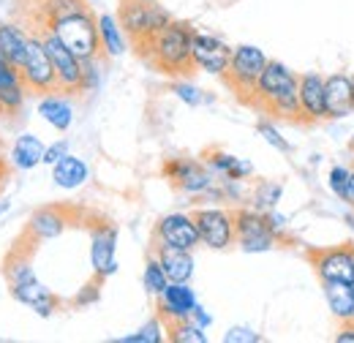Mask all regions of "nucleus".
<instances>
[{"label":"nucleus","mask_w":354,"mask_h":343,"mask_svg":"<svg viewBox=\"0 0 354 343\" xmlns=\"http://www.w3.org/2000/svg\"><path fill=\"white\" fill-rule=\"evenodd\" d=\"M297 82H300V77H295L283 63L267 60L265 71H262L259 82L254 87L248 104L257 106L265 115L300 123V90H297Z\"/></svg>","instance_id":"1"},{"label":"nucleus","mask_w":354,"mask_h":343,"mask_svg":"<svg viewBox=\"0 0 354 343\" xmlns=\"http://www.w3.org/2000/svg\"><path fill=\"white\" fill-rule=\"evenodd\" d=\"M191 36H194V28L188 22H177L172 19L167 28H161L150 41H145L139 46L142 57L158 68L161 74H169V77H180V74H188L194 71V63H191Z\"/></svg>","instance_id":"2"},{"label":"nucleus","mask_w":354,"mask_h":343,"mask_svg":"<svg viewBox=\"0 0 354 343\" xmlns=\"http://www.w3.org/2000/svg\"><path fill=\"white\" fill-rule=\"evenodd\" d=\"M41 28H49L80 60H88V57H98L101 55L98 25H95V17L90 14V8H80V11H71V14L55 17V19L44 22Z\"/></svg>","instance_id":"3"},{"label":"nucleus","mask_w":354,"mask_h":343,"mask_svg":"<svg viewBox=\"0 0 354 343\" xmlns=\"http://www.w3.org/2000/svg\"><path fill=\"white\" fill-rule=\"evenodd\" d=\"M118 19H120L123 33H126L136 46H142L145 41H150L161 28H167V25L172 22L169 11H167L164 6H158V0H153V3L123 0Z\"/></svg>","instance_id":"4"},{"label":"nucleus","mask_w":354,"mask_h":343,"mask_svg":"<svg viewBox=\"0 0 354 343\" xmlns=\"http://www.w3.org/2000/svg\"><path fill=\"white\" fill-rule=\"evenodd\" d=\"M267 60H270V57H267L259 46H254V44H240V46L232 49L229 68H226L223 80H226V85L232 87L245 104H248L254 87H257L262 71H265Z\"/></svg>","instance_id":"5"},{"label":"nucleus","mask_w":354,"mask_h":343,"mask_svg":"<svg viewBox=\"0 0 354 343\" xmlns=\"http://www.w3.org/2000/svg\"><path fill=\"white\" fill-rule=\"evenodd\" d=\"M19 74H22V80H25V85H28L30 93L46 95V93H55L57 90L55 66L49 60V52H46L39 30L30 33V41H28V49H25V60L19 66Z\"/></svg>","instance_id":"6"},{"label":"nucleus","mask_w":354,"mask_h":343,"mask_svg":"<svg viewBox=\"0 0 354 343\" xmlns=\"http://www.w3.org/2000/svg\"><path fill=\"white\" fill-rule=\"evenodd\" d=\"M234 243L245 254H267L275 248L278 237L272 234L262 210L240 207V210H234Z\"/></svg>","instance_id":"7"},{"label":"nucleus","mask_w":354,"mask_h":343,"mask_svg":"<svg viewBox=\"0 0 354 343\" xmlns=\"http://www.w3.org/2000/svg\"><path fill=\"white\" fill-rule=\"evenodd\" d=\"M41 33V41H44L46 52H49V60L55 66V77H57V90L60 93H82V60L60 41L49 28H39Z\"/></svg>","instance_id":"8"},{"label":"nucleus","mask_w":354,"mask_h":343,"mask_svg":"<svg viewBox=\"0 0 354 343\" xmlns=\"http://www.w3.org/2000/svg\"><path fill=\"white\" fill-rule=\"evenodd\" d=\"M164 177L175 185L177 191L188 194V196H199V194H210L216 185V174L207 164L196 161V158H169L164 161Z\"/></svg>","instance_id":"9"},{"label":"nucleus","mask_w":354,"mask_h":343,"mask_svg":"<svg viewBox=\"0 0 354 343\" xmlns=\"http://www.w3.org/2000/svg\"><path fill=\"white\" fill-rule=\"evenodd\" d=\"M191 215H194L202 245H207L213 251H226L229 245H234V210L199 207Z\"/></svg>","instance_id":"10"},{"label":"nucleus","mask_w":354,"mask_h":343,"mask_svg":"<svg viewBox=\"0 0 354 343\" xmlns=\"http://www.w3.org/2000/svg\"><path fill=\"white\" fill-rule=\"evenodd\" d=\"M229 57H232V46L218 39L216 33H205V30H194L191 36V63L196 71L223 77L229 68Z\"/></svg>","instance_id":"11"},{"label":"nucleus","mask_w":354,"mask_h":343,"mask_svg":"<svg viewBox=\"0 0 354 343\" xmlns=\"http://www.w3.org/2000/svg\"><path fill=\"white\" fill-rule=\"evenodd\" d=\"M90 264L98 281H106L118 272V229L106 221L90 229Z\"/></svg>","instance_id":"12"},{"label":"nucleus","mask_w":354,"mask_h":343,"mask_svg":"<svg viewBox=\"0 0 354 343\" xmlns=\"http://www.w3.org/2000/svg\"><path fill=\"white\" fill-rule=\"evenodd\" d=\"M153 243L156 245H169V248H183V251H194L196 245H202L194 215L169 213L158 218V223L153 229Z\"/></svg>","instance_id":"13"},{"label":"nucleus","mask_w":354,"mask_h":343,"mask_svg":"<svg viewBox=\"0 0 354 343\" xmlns=\"http://www.w3.org/2000/svg\"><path fill=\"white\" fill-rule=\"evenodd\" d=\"M308 257L316 275H319V281H346V284H354V245L310 251Z\"/></svg>","instance_id":"14"},{"label":"nucleus","mask_w":354,"mask_h":343,"mask_svg":"<svg viewBox=\"0 0 354 343\" xmlns=\"http://www.w3.org/2000/svg\"><path fill=\"white\" fill-rule=\"evenodd\" d=\"M156 300H158V316H161V322L167 327L191 319V310L199 302L196 300V292L191 289V284H175V281H169V286Z\"/></svg>","instance_id":"15"},{"label":"nucleus","mask_w":354,"mask_h":343,"mask_svg":"<svg viewBox=\"0 0 354 343\" xmlns=\"http://www.w3.org/2000/svg\"><path fill=\"white\" fill-rule=\"evenodd\" d=\"M300 90V123L327 120V101H324V77L308 71L297 82Z\"/></svg>","instance_id":"16"},{"label":"nucleus","mask_w":354,"mask_h":343,"mask_svg":"<svg viewBox=\"0 0 354 343\" xmlns=\"http://www.w3.org/2000/svg\"><path fill=\"white\" fill-rule=\"evenodd\" d=\"M324 101H327V120H341L354 112V87L349 74L324 77Z\"/></svg>","instance_id":"17"},{"label":"nucleus","mask_w":354,"mask_h":343,"mask_svg":"<svg viewBox=\"0 0 354 343\" xmlns=\"http://www.w3.org/2000/svg\"><path fill=\"white\" fill-rule=\"evenodd\" d=\"M11 297L19 302V305L30 308V310H33L36 316H41V319H49V316L60 308L57 295H52V289H46L39 278H36V281H28V284L11 286Z\"/></svg>","instance_id":"18"},{"label":"nucleus","mask_w":354,"mask_h":343,"mask_svg":"<svg viewBox=\"0 0 354 343\" xmlns=\"http://www.w3.org/2000/svg\"><path fill=\"white\" fill-rule=\"evenodd\" d=\"M66 226H68V215L63 207H41L30 215L25 237H30V243H46V240L60 237Z\"/></svg>","instance_id":"19"},{"label":"nucleus","mask_w":354,"mask_h":343,"mask_svg":"<svg viewBox=\"0 0 354 343\" xmlns=\"http://www.w3.org/2000/svg\"><path fill=\"white\" fill-rule=\"evenodd\" d=\"M44 150L46 145L36 133H19L11 145L8 164L19 172H33L39 164H44Z\"/></svg>","instance_id":"20"},{"label":"nucleus","mask_w":354,"mask_h":343,"mask_svg":"<svg viewBox=\"0 0 354 343\" xmlns=\"http://www.w3.org/2000/svg\"><path fill=\"white\" fill-rule=\"evenodd\" d=\"M36 112L46 126H52L55 131H68L74 123V104L68 101V95H60V90L41 95Z\"/></svg>","instance_id":"21"},{"label":"nucleus","mask_w":354,"mask_h":343,"mask_svg":"<svg viewBox=\"0 0 354 343\" xmlns=\"http://www.w3.org/2000/svg\"><path fill=\"white\" fill-rule=\"evenodd\" d=\"M90 177V167L80 158V156H71L66 153L55 167H52V183L63 191H77L88 183Z\"/></svg>","instance_id":"22"},{"label":"nucleus","mask_w":354,"mask_h":343,"mask_svg":"<svg viewBox=\"0 0 354 343\" xmlns=\"http://www.w3.org/2000/svg\"><path fill=\"white\" fill-rule=\"evenodd\" d=\"M153 257L161 261V267H164L169 281H175V284H188L191 281V275H194V257H191V251L169 248V245H156Z\"/></svg>","instance_id":"23"},{"label":"nucleus","mask_w":354,"mask_h":343,"mask_svg":"<svg viewBox=\"0 0 354 343\" xmlns=\"http://www.w3.org/2000/svg\"><path fill=\"white\" fill-rule=\"evenodd\" d=\"M207 167L213 169V174H218L223 180H232V183H243L254 174V164L240 158V156H232V153H223V150H210L207 156Z\"/></svg>","instance_id":"24"},{"label":"nucleus","mask_w":354,"mask_h":343,"mask_svg":"<svg viewBox=\"0 0 354 343\" xmlns=\"http://www.w3.org/2000/svg\"><path fill=\"white\" fill-rule=\"evenodd\" d=\"M3 275H6L8 286L36 281V270H33V248H25L22 243H17V245L11 248V254L6 257Z\"/></svg>","instance_id":"25"},{"label":"nucleus","mask_w":354,"mask_h":343,"mask_svg":"<svg viewBox=\"0 0 354 343\" xmlns=\"http://www.w3.org/2000/svg\"><path fill=\"white\" fill-rule=\"evenodd\" d=\"M28 41H30V33L14 22H0V55L14 63L17 68L22 66L25 60V49H28Z\"/></svg>","instance_id":"26"},{"label":"nucleus","mask_w":354,"mask_h":343,"mask_svg":"<svg viewBox=\"0 0 354 343\" xmlns=\"http://www.w3.org/2000/svg\"><path fill=\"white\" fill-rule=\"evenodd\" d=\"M98 25V41H101V52L106 57H120L126 52V33L120 28V19L115 14H101L95 19Z\"/></svg>","instance_id":"27"},{"label":"nucleus","mask_w":354,"mask_h":343,"mask_svg":"<svg viewBox=\"0 0 354 343\" xmlns=\"http://www.w3.org/2000/svg\"><path fill=\"white\" fill-rule=\"evenodd\" d=\"M324 286V300L330 305L333 316L349 322L354 316V284L346 281H322Z\"/></svg>","instance_id":"28"},{"label":"nucleus","mask_w":354,"mask_h":343,"mask_svg":"<svg viewBox=\"0 0 354 343\" xmlns=\"http://www.w3.org/2000/svg\"><path fill=\"white\" fill-rule=\"evenodd\" d=\"M142 284H145V292H147L150 297H158V295L169 286V278H167V272H164L161 261H158L156 257L147 259L145 272H142Z\"/></svg>","instance_id":"29"},{"label":"nucleus","mask_w":354,"mask_h":343,"mask_svg":"<svg viewBox=\"0 0 354 343\" xmlns=\"http://www.w3.org/2000/svg\"><path fill=\"white\" fill-rule=\"evenodd\" d=\"M281 194H283V185L281 183H272V180H262L257 188H254V194H251V202H254V207L257 210H272L278 202H281Z\"/></svg>","instance_id":"30"},{"label":"nucleus","mask_w":354,"mask_h":343,"mask_svg":"<svg viewBox=\"0 0 354 343\" xmlns=\"http://www.w3.org/2000/svg\"><path fill=\"white\" fill-rule=\"evenodd\" d=\"M164 333H167V324L158 316V319H150L147 324H142L133 335H123V338H118L115 343H161L167 338Z\"/></svg>","instance_id":"31"},{"label":"nucleus","mask_w":354,"mask_h":343,"mask_svg":"<svg viewBox=\"0 0 354 343\" xmlns=\"http://www.w3.org/2000/svg\"><path fill=\"white\" fill-rule=\"evenodd\" d=\"M167 333H169V341H175V343H207V333H205L202 327H196L191 319L169 324Z\"/></svg>","instance_id":"32"},{"label":"nucleus","mask_w":354,"mask_h":343,"mask_svg":"<svg viewBox=\"0 0 354 343\" xmlns=\"http://www.w3.org/2000/svg\"><path fill=\"white\" fill-rule=\"evenodd\" d=\"M257 131H259V136L265 139L267 145H270V147H275L278 153H292V145L283 139V133L275 129L270 120H259V123H257Z\"/></svg>","instance_id":"33"},{"label":"nucleus","mask_w":354,"mask_h":343,"mask_svg":"<svg viewBox=\"0 0 354 343\" xmlns=\"http://www.w3.org/2000/svg\"><path fill=\"white\" fill-rule=\"evenodd\" d=\"M349 180H352V169H346L341 164L330 169V188L341 202H349Z\"/></svg>","instance_id":"34"},{"label":"nucleus","mask_w":354,"mask_h":343,"mask_svg":"<svg viewBox=\"0 0 354 343\" xmlns=\"http://www.w3.org/2000/svg\"><path fill=\"white\" fill-rule=\"evenodd\" d=\"M101 85V55L82 60V93H93Z\"/></svg>","instance_id":"35"},{"label":"nucleus","mask_w":354,"mask_h":343,"mask_svg":"<svg viewBox=\"0 0 354 343\" xmlns=\"http://www.w3.org/2000/svg\"><path fill=\"white\" fill-rule=\"evenodd\" d=\"M172 93H175L183 104H188V106H199V104L205 101V93L194 85V82H185V80L175 82V85H172Z\"/></svg>","instance_id":"36"},{"label":"nucleus","mask_w":354,"mask_h":343,"mask_svg":"<svg viewBox=\"0 0 354 343\" xmlns=\"http://www.w3.org/2000/svg\"><path fill=\"white\" fill-rule=\"evenodd\" d=\"M14 85H25V80H22L19 68H17L14 63H8V60L0 55V90L14 87Z\"/></svg>","instance_id":"37"},{"label":"nucleus","mask_w":354,"mask_h":343,"mask_svg":"<svg viewBox=\"0 0 354 343\" xmlns=\"http://www.w3.org/2000/svg\"><path fill=\"white\" fill-rule=\"evenodd\" d=\"M259 341H262V335L257 330H251V327H229L223 333V343H259Z\"/></svg>","instance_id":"38"},{"label":"nucleus","mask_w":354,"mask_h":343,"mask_svg":"<svg viewBox=\"0 0 354 343\" xmlns=\"http://www.w3.org/2000/svg\"><path fill=\"white\" fill-rule=\"evenodd\" d=\"M101 297V281L95 278V281H90L82 286V292L74 297V305H80V308H85V305H93V302H98Z\"/></svg>","instance_id":"39"},{"label":"nucleus","mask_w":354,"mask_h":343,"mask_svg":"<svg viewBox=\"0 0 354 343\" xmlns=\"http://www.w3.org/2000/svg\"><path fill=\"white\" fill-rule=\"evenodd\" d=\"M66 153H68V142H66V139L52 142V145L44 150V164H46V167H55V164H57V161H60Z\"/></svg>","instance_id":"40"},{"label":"nucleus","mask_w":354,"mask_h":343,"mask_svg":"<svg viewBox=\"0 0 354 343\" xmlns=\"http://www.w3.org/2000/svg\"><path fill=\"white\" fill-rule=\"evenodd\" d=\"M267 223H270V229H272V234L278 237V240H283L286 237V215L275 213V207L272 210H267L265 213Z\"/></svg>","instance_id":"41"},{"label":"nucleus","mask_w":354,"mask_h":343,"mask_svg":"<svg viewBox=\"0 0 354 343\" xmlns=\"http://www.w3.org/2000/svg\"><path fill=\"white\" fill-rule=\"evenodd\" d=\"M191 322H194L196 327H202V330H207V327L213 324V316H210V313H207V310H205V308H202V305L196 302V308L191 310Z\"/></svg>","instance_id":"42"},{"label":"nucleus","mask_w":354,"mask_h":343,"mask_svg":"<svg viewBox=\"0 0 354 343\" xmlns=\"http://www.w3.org/2000/svg\"><path fill=\"white\" fill-rule=\"evenodd\" d=\"M335 341L338 343H354V319L344 322V327H341V333L335 335Z\"/></svg>","instance_id":"43"},{"label":"nucleus","mask_w":354,"mask_h":343,"mask_svg":"<svg viewBox=\"0 0 354 343\" xmlns=\"http://www.w3.org/2000/svg\"><path fill=\"white\" fill-rule=\"evenodd\" d=\"M0 169H8V158H6V153H3V145H0Z\"/></svg>","instance_id":"44"},{"label":"nucleus","mask_w":354,"mask_h":343,"mask_svg":"<svg viewBox=\"0 0 354 343\" xmlns=\"http://www.w3.org/2000/svg\"><path fill=\"white\" fill-rule=\"evenodd\" d=\"M349 205H354V169H352V180H349Z\"/></svg>","instance_id":"45"},{"label":"nucleus","mask_w":354,"mask_h":343,"mask_svg":"<svg viewBox=\"0 0 354 343\" xmlns=\"http://www.w3.org/2000/svg\"><path fill=\"white\" fill-rule=\"evenodd\" d=\"M6 174H8V169H0V194H3V188H6Z\"/></svg>","instance_id":"46"},{"label":"nucleus","mask_w":354,"mask_h":343,"mask_svg":"<svg viewBox=\"0 0 354 343\" xmlns=\"http://www.w3.org/2000/svg\"><path fill=\"white\" fill-rule=\"evenodd\" d=\"M8 207H11V205H8V202H0V213H6V210H8Z\"/></svg>","instance_id":"47"},{"label":"nucleus","mask_w":354,"mask_h":343,"mask_svg":"<svg viewBox=\"0 0 354 343\" xmlns=\"http://www.w3.org/2000/svg\"><path fill=\"white\" fill-rule=\"evenodd\" d=\"M139 3H153V0H139Z\"/></svg>","instance_id":"48"},{"label":"nucleus","mask_w":354,"mask_h":343,"mask_svg":"<svg viewBox=\"0 0 354 343\" xmlns=\"http://www.w3.org/2000/svg\"><path fill=\"white\" fill-rule=\"evenodd\" d=\"M85 3H95V0H85Z\"/></svg>","instance_id":"49"},{"label":"nucleus","mask_w":354,"mask_h":343,"mask_svg":"<svg viewBox=\"0 0 354 343\" xmlns=\"http://www.w3.org/2000/svg\"><path fill=\"white\" fill-rule=\"evenodd\" d=\"M352 87H354V74H352Z\"/></svg>","instance_id":"50"},{"label":"nucleus","mask_w":354,"mask_h":343,"mask_svg":"<svg viewBox=\"0 0 354 343\" xmlns=\"http://www.w3.org/2000/svg\"><path fill=\"white\" fill-rule=\"evenodd\" d=\"M0 118H3V109H0Z\"/></svg>","instance_id":"51"},{"label":"nucleus","mask_w":354,"mask_h":343,"mask_svg":"<svg viewBox=\"0 0 354 343\" xmlns=\"http://www.w3.org/2000/svg\"><path fill=\"white\" fill-rule=\"evenodd\" d=\"M352 319H354V316H352Z\"/></svg>","instance_id":"52"}]
</instances>
